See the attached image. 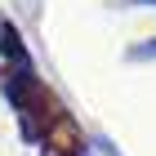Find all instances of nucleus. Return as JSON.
I'll use <instances>...</instances> for the list:
<instances>
[{
    "label": "nucleus",
    "instance_id": "nucleus-1",
    "mask_svg": "<svg viewBox=\"0 0 156 156\" xmlns=\"http://www.w3.org/2000/svg\"><path fill=\"white\" fill-rule=\"evenodd\" d=\"M134 58H156V40H152V45H138V49H134Z\"/></svg>",
    "mask_w": 156,
    "mask_h": 156
},
{
    "label": "nucleus",
    "instance_id": "nucleus-2",
    "mask_svg": "<svg viewBox=\"0 0 156 156\" xmlns=\"http://www.w3.org/2000/svg\"><path fill=\"white\" fill-rule=\"evenodd\" d=\"M129 5H156V0H129Z\"/></svg>",
    "mask_w": 156,
    "mask_h": 156
}]
</instances>
